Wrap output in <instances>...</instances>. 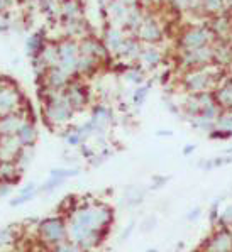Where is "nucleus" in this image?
<instances>
[{
    "label": "nucleus",
    "instance_id": "1",
    "mask_svg": "<svg viewBox=\"0 0 232 252\" xmlns=\"http://www.w3.org/2000/svg\"><path fill=\"white\" fill-rule=\"evenodd\" d=\"M68 239V227L66 219L61 217H49L41 222H37V240L41 247L46 249H55L56 244Z\"/></svg>",
    "mask_w": 232,
    "mask_h": 252
},
{
    "label": "nucleus",
    "instance_id": "2",
    "mask_svg": "<svg viewBox=\"0 0 232 252\" xmlns=\"http://www.w3.org/2000/svg\"><path fill=\"white\" fill-rule=\"evenodd\" d=\"M28 107L24 102V95L10 78L0 75V117L12 112L24 110Z\"/></svg>",
    "mask_w": 232,
    "mask_h": 252
},
{
    "label": "nucleus",
    "instance_id": "3",
    "mask_svg": "<svg viewBox=\"0 0 232 252\" xmlns=\"http://www.w3.org/2000/svg\"><path fill=\"white\" fill-rule=\"evenodd\" d=\"M58 54H60V63L58 68L63 69L68 76H76V64H78L80 48L78 42L73 37H63L58 41Z\"/></svg>",
    "mask_w": 232,
    "mask_h": 252
},
{
    "label": "nucleus",
    "instance_id": "4",
    "mask_svg": "<svg viewBox=\"0 0 232 252\" xmlns=\"http://www.w3.org/2000/svg\"><path fill=\"white\" fill-rule=\"evenodd\" d=\"M136 36L141 42L154 44V42L163 39V29H161V24L154 17H144L137 27Z\"/></svg>",
    "mask_w": 232,
    "mask_h": 252
},
{
    "label": "nucleus",
    "instance_id": "5",
    "mask_svg": "<svg viewBox=\"0 0 232 252\" xmlns=\"http://www.w3.org/2000/svg\"><path fill=\"white\" fill-rule=\"evenodd\" d=\"M210 41V32L205 31L203 27H190L181 34L180 44L183 51H190V49H197L200 46H207Z\"/></svg>",
    "mask_w": 232,
    "mask_h": 252
},
{
    "label": "nucleus",
    "instance_id": "6",
    "mask_svg": "<svg viewBox=\"0 0 232 252\" xmlns=\"http://www.w3.org/2000/svg\"><path fill=\"white\" fill-rule=\"evenodd\" d=\"M22 147L15 134H0V161H15Z\"/></svg>",
    "mask_w": 232,
    "mask_h": 252
},
{
    "label": "nucleus",
    "instance_id": "7",
    "mask_svg": "<svg viewBox=\"0 0 232 252\" xmlns=\"http://www.w3.org/2000/svg\"><path fill=\"white\" fill-rule=\"evenodd\" d=\"M65 93H66V98H68V102L71 103V107H73V110H82V108L87 105V102H88V93L87 90L82 87V85L78 83V81H75V80H69L68 81V85L65 87Z\"/></svg>",
    "mask_w": 232,
    "mask_h": 252
},
{
    "label": "nucleus",
    "instance_id": "8",
    "mask_svg": "<svg viewBox=\"0 0 232 252\" xmlns=\"http://www.w3.org/2000/svg\"><path fill=\"white\" fill-rule=\"evenodd\" d=\"M41 78V87L44 88H53V90H63L68 85V81L71 80V76H68L63 69H60L58 66L46 69V73Z\"/></svg>",
    "mask_w": 232,
    "mask_h": 252
},
{
    "label": "nucleus",
    "instance_id": "9",
    "mask_svg": "<svg viewBox=\"0 0 232 252\" xmlns=\"http://www.w3.org/2000/svg\"><path fill=\"white\" fill-rule=\"evenodd\" d=\"M214 49L207 46H200L197 49H190V51H185L183 54V63H187V66L192 68H199L202 64H207L214 60Z\"/></svg>",
    "mask_w": 232,
    "mask_h": 252
},
{
    "label": "nucleus",
    "instance_id": "10",
    "mask_svg": "<svg viewBox=\"0 0 232 252\" xmlns=\"http://www.w3.org/2000/svg\"><path fill=\"white\" fill-rule=\"evenodd\" d=\"M212 83V78L203 71V69H199V68H193V71L188 73L185 76V85L187 88L193 93H202L205 90H208Z\"/></svg>",
    "mask_w": 232,
    "mask_h": 252
},
{
    "label": "nucleus",
    "instance_id": "11",
    "mask_svg": "<svg viewBox=\"0 0 232 252\" xmlns=\"http://www.w3.org/2000/svg\"><path fill=\"white\" fill-rule=\"evenodd\" d=\"M28 117V107L24 110L12 112L7 114L3 117H0V134H17L19 127L24 124V120Z\"/></svg>",
    "mask_w": 232,
    "mask_h": 252
},
{
    "label": "nucleus",
    "instance_id": "12",
    "mask_svg": "<svg viewBox=\"0 0 232 252\" xmlns=\"http://www.w3.org/2000/svg\"><path fill=\"white\" fill-rule=\"evenodd\" d=\"M33 60H37L39 63L44 64L46 68H55L60 63V54H58V41H51L48 39L42 46V49L39 51L36 58Z\"/></svg>",
    "mask_w": 232,
    "mask_h": 252
},
{
    "label": "nucleus",
    "instance_id": "13",
    "mask_svg": "<svg viewBox=\"0 0 232 252\" xmlns=\"http://www.w3.org/2000/svg\"><path fill=\"white\" fill-rule=\"evenodd\" d=\"M126 34H124L122 27H117V26H112L109 29H105V32H103V44L107 46V49H109L110 53H119V49H121V46L124 44V41H126Z\"/></svg>",
    "mask_w": 232,
    "mask_h": 252
},
{
    "label": "nucleus",
    "instance_id": "14",
    "mask_svg": "<svg viewBox=\"0 0 232 252\" xmlns=\"http://www.w3.org/2000/svg\"><path fill=\"white\" fill-rule=\"evenodd\" d=\"M15 135L19 137V141H21L22 146L34 147V144L37 142V127H36V124H34V120L26 119L24 124L19 127V130Z\"/></svg>",
    "mask_w": 232,
    "mask_h": 252
},
{
    "label": "nucleus",
    "instance_id": "15",
    "mask_svg": "<svg viewBox=\"0 0 232 252\" xmlns=\"http://www.w3.org/2000/svg\"><path fill=\"white\" fill-rule=\"evenodd\" d=\"M24 171L19 169V166L15 164V161H0V180L9 181V183L17 185L19 180L22 178Z\"/></svg>",
    "mask_w": 232,
    "mask_h": 252
},
{
    "label": "nucleus",
    "instance_id": "16",
    "mask_svg": "<svg viewBox=\"0 0 232 252\" xmlns=\"http://www.w3.org/2000/svg\"><path fill=\"white\" fill-rule=\"evenodd\" d=\"M137 61H141L142 64H144L146 68H154V66H158V64L161 63V53H160V49H156L154 46H151L148 44L146 48H142V51L141 54H139V60Z\"/></svg>",
    "mask_w": 232,
    "mask_h": 252
},
{
    "label": "nucleus",
    "instance_id": "17",
    "mask_svg": "<svg viewBox=\"0 0 232 252\" xmlns=\"http://www.w3.org/2000/svg\"><path fill=\"white\" fill-rule=\"evenodd\" d=\"M46 41H48V37L44 36V32H34L28 37V41H26V53H28L31 60L39 54Z\"/></svg>",
    "mask_w": 232,
    "mask_h": 252
},
{
    "label": "nucleus",
    "instance_id": "18",
    "mask_svg": "<svg viewBox=\"0 0 232 252\" xmlns=\"http://www.w3.org/2000/svg\"><path fill=\"white\" fill-rule=\"evenodd\" d=\"M60 12L65 21L80 19L82 17V5H80L78 0H65V2L60 3Z\"/></svg>",
    "mask_w": 232,
    "mask_h": 252
},
{
    "label": "nucleus",
    "instance_id": "19",
    "mask_svg": "<svg viewBox=\"0 0 232 252\" xmlns=\"http://www.w3.org/2000/svg\"><path fill=\"white\" fill-rule=\"evenodd\" d=\"M99 63V58L90 56V54H80L78 64H76V75H90V73H94L97 69Z\"/></svg>",
    "mask_w": 232,
    "mask_h": 252
},
{
    "label": "nucleus",
    "instance_id": "20",
    "mask_svg": "<svg viewBox=\"0 0 232 252\" xmlns=\"http://www.w3.org/2000/svg\"><path fill=\"white\" fill-rule=\"evenodd\" d=\"M15 240H21L17 234V228L3 227L0 228V249H10L15 247Z\"/></svg>",
    "mask_w": 232,
    "mask_h": 252
},
{
    "label": "nucleus",
    "instance_id": "21",
    "mask_svg": "<svg viewBox=\"0 0 232 252\" xmlns=\"http://www.w3.org/2000/svg\"><path fill=\"white\" fill-rule=\"evenodd\" d=\"M31 161H33V147L24 146L21 149V153H19V156L15 158V164L19 166L21 171H26V168L31 164Z\"/></svg>",
    "mask_w": 232,
    "mask_h": 252
},
{
    "label": "nucleus",
    "instance_id": "22",
    "mask_svg": "<svg viewBox=\"0 0 232 252\" xmlns=\"http://www.w3.org/2000/svg\"><path fill=\"white\" fill-rule=\"evenodd\" d=\"M76 207H78V201H76L75 196H66V198L61 201V205H60V208H58V210L63 213V217L66 219V217H68L73 210H75Z\"/></svg>",
    "mask_w": 232,
    "mask_h": 252
},
{
    "label": "nucleus",
    "instance_id": "23",
    "mask_svg": "<svg viewBox=\"0 0 232 252\" xmlns=\"http://www.w3.org/2000/svg\"><path fill=\"white\" fill-rule=\"evenodd\" d=\"M217 98H219V102L222 103V105L232 107V81H231V83H227L226 87L219 92Z\"/></svg>",
    "mask_w": 232,
    "mask_h": 252
},
{
    "label": "nucleus",
    "instance_id": "24",
    "mask_svg": "<svg viewBox=\"0 0 232 252\" xmlns=\"http://www.w3.org/2000/svg\"><path fill=\"white\" fill-rule=\"evenodd\" d=\"M63 181H65V180H61V178L49 176V180L41 186L39 191H42V193H51V191H55L56 188H60V186L63 185Z\"/></svg>",
    "mask_w": 232,
    "mask_h": 252
},
{
    "label": "nucleus",
    "instance_id": "25",
    "mask_svg": "<svg viewBox=\"0 0 232 252\" xmlns=\"http://www.w3.org/2000/svg\"><path fill=\"white\" fill-rule=\"evenodd\" d=\"M63 137H65V142H66L68 146H80L82 144V137H80V134H78V130H68V132H65L63 134Z\"/></svg>",
    "mask_w": 232,
    "mask_h": 252
},
{
    "label": "nucleus",
    "instance_id": "26",
    "mask_svg": "<svg viewBox=\"0 0 232 252\" xmlns=\"http://www.w3.org/2000/svg\"><path fill=\"white\" fill-rule=\"evenodd\" d=\"M78 173H80L78 169H53L49 176H56V178H61V180H66V178L76 176Z\"/></svg>",
    "mask_w": 232,
    "mask_h": 252
},
{
    "label": "nucleus",
    "instance_id": "27",
    "mask_svg": "<svg viewBox=\"0 0 232 252\" xmlns=\"http://www.w3.org/2000/svg\"><path fill=\"white\" fill-rule=\"evenodd\" d=\"M202 3L208 12H217L222 7V0H202Z\"/></svg>",
    "mask_w": 232,
    "mask_h": 252
},
{
    "label": "nucleus",
    "instance_id": "28",
    "mask_svg": "<svg viewBox=\"0 0 232 252\" xmlns=\"http://www.w3.org/2000/svg\"><path fill=\"white\" fill-rule=\"evenodd\" d=\"M146 96H148V87L137 88L136 93H134V103H136V105H141V103L146 100Z\"/></svg>",
    "mask_w": 232,
    "mask_h": 252
},
{
    "label": "nucleus",
    "instance_id": "29",
    "mask_svg": "<svg viewBox=\"0 0 232 252\" xmlns=\"http://www.w3.org/2000/svg\"><path fill=\"white\" fill-rule=\"evenodd\" d=\"M33 198H34V195H19V196H15V198L10 200V207H21V205L28 203V201L33 200Z\"/></svg>",
    "mask_w": 232,
    "mask_h": 252
},
{
    "label": "nucleus",
    "instance_id": "30",
    "mask_svg": "<svg viewBox=\"0 0 232 252\" xmlns=\"http://www.w3.org/2000/svg\"><path fill=\"white\" fill-rule=\"evenodd\" d=\"M12 188H14V183H9V181L0 180V198H5L7 195H10Z\"/></svg>",
    "mask_w": 232,
    "mask_h": 252
},
{
    "label": "nucleus",
    "instance_id": "31",
    "mask_svg": "<svg viewBox=\"0 0 232 252\" xmlns=\"http://www.w3.org/2000/svg\"><path fill=\"white\" fill-rule=\"evenodd\" d=\"M126 76H127V80L134 81V83H141L142 81V75H141V71H137V69H131V71H127Z\"/></svg>",
    "mask_w": 232,
    "mask_h": 252
},
{
    "label": "nucleus",
    "instance_id": "32",
    "mask_svg": "<svg viewBox=\"0 0 232 252\" xmlns=\"http://www.w3.org/2000/svg\"><path fill=\"white\" fill-rule=\"evenodd\" d=\"M171 3L176 9H187L190 5V0H171Z\"/></svg>",
    "mask_w": 232,
    "mask_h": 252
},
{
    "label": "nucleus",
    "instance_id": "33",
    "mask_svg": "<svg viewBox=\"0 0 232 252\" xmlns=\"http://www.w3.org/2000/svg\"><path fill=\"white\" fill-rule=\"evenodd\" d=\"M220 126L232 130V115H226V117L220 119Z\"/></svg>",
    "mask_w": 232,
    "mask_h": 252
},
{
    "label": "nucleus",
    "instance_id": "34",
    "mask_svg": "<svg viewBox=\"0 0 232 252\" xmlns=\"http://www.w3.org/2000/svg\"><path fill=\"white\" fill-rule=\"evenodd\" d=\"M10 2L12 0H0V15H3L10 9Z\"/></svg>",
    "mask_w": 232,
    "mask_h": 252
},
{
    "label": "nucleus",
    "instance_id": "35",
    "mask_svg": "<svg viewBox=\"0 0 232 252\" xmlns=\"http://www.w3.org/2000/svg\"><path fill=\"white\" fill-rule=\"evenodd\" d=\"M193 149H195V147H193V146H192V147H185V154L192 153V151H193Z\"/></svg>",
    "mask_w": 232,
    "mask_h": 252
}]
</instances>
